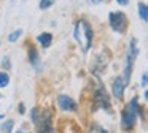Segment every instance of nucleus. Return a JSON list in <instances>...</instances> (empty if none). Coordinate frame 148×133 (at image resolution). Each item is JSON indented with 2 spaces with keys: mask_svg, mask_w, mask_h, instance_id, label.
<instances>
[{
  "mask_svg": "<svg viewBox=\"0 0 148 133\" xmlns=\"http://www.w3.org/2000/svg\"><path fill=\"white\" fill-rule=\"evenodd\" d=\"M8 82H10V76H8L7 73H0V89L7 87Z\"/></svg>",
  "mask_w": 148,
  "mask_h": 133,
  "instance_id": "14",
  "label": "nucleus"
},
{
  "mask_svg": "<svg viewBox=\"0 0 148 133\" xmlns=\"http://www.w3.org/2000/svg\"><path fill=\"white\" fill-rule=\"evenodd\" d=\"M35 125H37L38 133H54L53 125H51V114H49L48 111L43 113V116L40 117V120L35 124Z\"/></svg>",
  "mask_w": 148,
  "mask_h": 133,
  "instance_id": "6",
  "label": "nucleus"
},
{
  "mask_svg": "<svg viewBox=\"0 0 148 133\" xmlns=\"http://www.w3.org/2000/svg\"><path fill=\"white\" fill-rule=\"evenodd\" d=\"M89 133H108L103 127H100V125H97V124H92V127H91V130H89Z\"/></svg>",
  "mask_w": 148,
  "mask_h": 133,
  "instance_id": "16",
  "label": "nucleus"
},
{
  "mask_svg": "<svg viewBox=\"0 0 148 133\" xmlns=\"http://www.w3.org/2000/svg\"><path fill=\"white\" fill-rule=\"evenodd\" d=\"M54 2L56 0H42V2H40V10H48L49 6L54 5Z\"/></svg>",
  "mask_w": 148,
  "mask_h": 133,
  "instance_id": "17",
  "label": "nucleus"
},
{
  "mask_svg": "<svg viewBox=\"0 0 148 133\" xmlns=\"http://www.w3.org/2000/svg\"><path fill=\"white\" fill-rule=\"evenodd\" d=\"M37 41H38L43 48H48L53 41V35L49 33V32H43V33H40L38 37H37Z\"/></svg>",
  "mask_w": 148,
  "mask_h": 133,
  "instance_id": "10",
  "label": "nucleus"
},
{
  "mask_svg": "<svg viewBox=\"0 0 148 133\" xmlns=\"http://www.w3.org/2000/svg\"><path fill=\"white\" fill-rule=\"evenodd\" d=\"M73 38L80 46H83V51H88L92 43V29L86 21H78L73 27Z\"/></svg>",
  "mask_w": 148,
  "mask_h": 133,
  "instance_id": "1",
  "label": "nucleus"
},
{
  "mask_svg": "<svg viewBox=\"0 0 148 133\" xmlns=\"http://www.w3.org/2000/svg\"><path fill=\"white\" fill-rule=\"evenodd\" d=\"M58 105L61 106V109L64 111H77V103L67 95H59L58 97Z\"/></svg>",
  "mask_w": 148,
  "mask_h": 133,
  "instance_id": "7",
  "label": "nucleus"
},
{
  "mask_svg": "<svg viewBox=\"0 0 148 133\" xmlns=\"http://www.w3.org/2000/svg\"><path fill=\"white\" fill-rule=\"evenodd\" d=\"M108 19H110V27L115 32H118V33H123L127 29V18H126L124 13H121V11L110 13Z\"/></svg>",
  "mask_w": 148,
  "mask_h": 133,
  "instance_id": "4",
  "label": "nucleus"
},
{
  "mask_svg": "<svg viewBox=\"0 0 148 133\" xmlns=\"http://www.w3.org/2000/svg\"><path fill=\"white\" fill-rule=\"evenodd\" d=\"M29 59H30V63L34 65V68H40L38 52H37L35 48H29Z\"/></svg>",
  "mask_w": 148,
  "mask_h": 133,
  "instance_id": "11",
  "label": "nucleus"
},
{
  "mask_svg": "<svg viewBox=\"0 0 148 133\" xmlns=\"http://www.w3.org/2000/svg\"><path fill=\"white\" fill-rule=\"evenodd\" d=\"M138 14H140L142 21L148 22V6L143 3H138Z\"/></svg>",
  "mask_w": 148,
  "mask_h": 133,
  "instance_id": "12",
  "label": "nucleus"
},
{
  "mask_svg": "<svg viewBox=\"0 0 148 133\" xmlns=\"http://www.w3.org/2000/svg\"><path fill=\"white\" fill-rule=\"evenodd\" d=\"M94 101H96V108L100 106L103 109L110 111V98L107 90L103 89L102 84H97L96 86V90H94Z\"/></svg>",
  "mask_w": 148,
  "mask_h": 133,
  "instance_id": "5",
  "label": "nucleus"
},
{
  "mask_svg": "<svg viewBox=\"0 0 148 133\" xmlns=\"http://www.w3.org/2000/svg\"><path fill=\"white\" fill-rule=\"evenodd\" d=\"M21 35H23V29H18V30H14L13 33H11L10 37H8V41H11V43H14V41H16L18 38L21 37Z\"/></svg>",
  "mask_w": 148,
  "mask_h": 133,
  "instance_id": "15",
  "label": "nucleus"
},
{
  "mask_svg": "<svg viewBox=\"0 0 148 133\" xmlns=\"http://www.w3.org/2000/svg\"><path fill=\"white\" fill-rule=\"evenodd\" d=\"M19 113L24 114V106H23V105H19Z\"/></svg>",
  "mask_w": 148,
  "mask_h": 133,
  "instance_id": "23",
  "label": "nucleus"
},
{
  "mask_svg": "<svg viewBox=\"0 0 148 133\" xmlns=\"http://www.w3.org/2000/svg\"><path fill=\"white\" fill-rule=\"evenodd\" d=\"M18 133H24V132H23V130H19V132H18Z\"/></svg>",
  "mask_w": 148,
  "mask_h": 133,
  "instance_id": "25",
  "label": "nucleus"
},
{
  "mask_svg": "<svg viewBox=\"0 0 148 133\" xmlns=\"http://www.w3.org/2000/svg\"><path fill=\"white\" fill-rule=\"evenodd\" d=\"M142 86H148V71L143 73V76H142Z\"/></svg>",
  "mask_w": 148,
  "mask_h": 133,
  "instance_id": "19",
  "label": "nucleus"
},
{
  "mask_svg": "<svg viewBox=\"0 0 148 133\" xmlns=\"http://www.w3.org/2000/svg\"><path fill=\"white\" fill-rule=\"evenodd\" d=\"M138 111H140V108H138V105H137V98H134V100H132L131 103L124 108V111H123L121 125H123V128H124V130H131L132 127H134Z\"/></svg>",
  "mask_w": 148,
  "mask_h": 133,
  "instance_id": "2",
  "label": "nucleus"
},
{
  "mask_svg": "<svg viewBox=\"0 0 148 133\" xmlns=\"http://www.w3.org/2000/svg\"><path fill=\"white\" fill-rule=\"evenodd\" d=\"M138 56V48H137V40L132 38L131 43H129L127 52H126V65H124V82L126 86L129 84V79H131V73H132V66H134V60Z\"/></svg>",
  "mask_w": 148,
  "mask_h": 133,
  "instance_id": "3",
  "label": "nucleus"
},
{
  "mask_svg": "<svg viewBox=\"0 0 148 133\" xmlns=\"http://www.w3.org/2000/svg\"><path fill=\"white\" fill-rule=\"evenodd\" d=\"M3 65H5V66H10V63H8V57H5V60H3Z\"/></svg>",
  "mask_w": 148,
  "mask_h": 133,
  "instance_id": "22",
  "label": "nucleus"
},
{
  "mask_svg": "<svg viewBox=\"0 0 148 133\" xmlns=\"http://www.w3.org/2000/svg\"><path fill=\"white\" fill-rule=\"evenodd\" d=\"M13 125H14L13 120H5V122L2 124V127H0V130H2V133H11Z\"/></svg>",
  "mask_w": 148,
  "mask_h": 133,
  "instance_id": "13",
  "label": "nucleus"
},
{
  "mask_svg": "<svg viewBox=\"0 0 148 133\" xmlns=\"http://www.w3.org/2000/svg\"><path fill=\"white\" fill-rule=\"evenodd\" d=\"M112 89H113V95L116 98H123V94H124V89H126V82L123 78H115L113 79V84H112Z\"/></svg>",
  "mask_w": 148,
  "mask_h": 133,
  "instance_id": "9",
  "label": "nucleus"
},
{
  "mask_svg": "<svg viewBox=\"0 0 148 133\" xmlns=\"http://www.w3.org/2000/svg\"><path fill=\"white\" fill-rule=\"evenodd\" d=\"M145 98H147V101H148V90L145 92Z\"/></svg>",
  "mask_w": 148,
  "mask_h": 133,
  "instance_id": "24",
  "label": "nucleus"
},
{
  "mask_svg": "<svg viewBox=\"0 0 148 133\" xmlns=\"http://www.w3.org/2000/svg\"><path fill=\"white\" fill-rule=\"evenodd\" d=\"M116 2H118L119 5H127V3H129V0H116Z\"/></svg>",
  "mask_w": 148,
  "mask_h": 133,
  "instance_id": "20",
  "label": "nucleus"
},
{
  "mask_svg": "<svg viewBox=\"0 0 148 133\" xmlns=\"http://www.w3.org/2000/svg\"><path fill=\"white\" fill-rule=\"evenodd\" d=\"M88 2H89V3H94V5H96V3H100L102 0H88Z\"/></svg>",
  "mask_w": 148,
  "mask_h": 133,
  "instance_id": "21",
  "label": "nucleus"
},
{
  "mask_svg": "<svg viewBox=\"0 0 148 133\" xmlns=\"http://www.w3.org/2000/svg\"><path fill=\"white\" fill-rule=\"evenodd\" d=\"M38 120H40V114H38V111H37V108H34L32 109V122L37 124Z\"/></svg>",
  "mask_w": 148,
  "mask_h": 133,
  "instance_id": "18",
  "label": "nucleus"
},
{
  "mask_svg": "<svg viewBox=\"0 0 148 133\" xmlns=\"http://www.w3.org/2000/svg\"><path fill=\"white\" fill-rule=\"evenodd\" d=\"M107 63H108V52H107V51H103L100 56L96 57V63L92 65V71L96 73V75H97V73H100L103 68H105Z\"/></svg>",
  "mask_w": 148,
  "mask_h": 133,
  "instance_id": "8",
  "label": "nucleus"
}]
</instances>
